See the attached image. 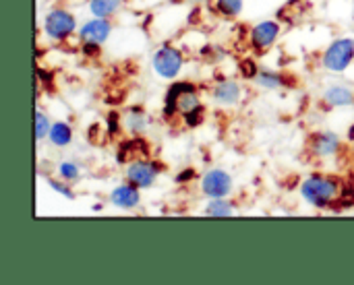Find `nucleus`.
<instances>
[{
    "instance_id": "obj_1",
    "label": "nucleus",
    "mask_w": 354,
    "mask_h": 285,
    "mask_svg": "<svg viewBox=\"0 0 354 285\" xmlns=\"http://www.w3.org/2000/svg\"><path fill=\"white\" fill-rule=\"evenodd\" d=\"M340 190L342 186L338 184V180L328 176H311L301 186L305 201H309L315 207H332L334 203H338Z\"/></svg>"
},
{
    "instance_id": "obj_10",
    "label": "nucleus",
    "mask_w": 354,
    "mask_h": 285,
    "mask_svg": "<svg viewBox=\"0 0 354 285\" xmlns=\"http://www.w3.org/2000/svg\"><path fill=\"white\" fill-rule=\"evenodd\" d=\"M137 188H139L137 184H133V186L131 184H122L116 190H112L110 199H112V203L116 207H124V209L135 207V205H139V190Z\"/></svg>"
},
{
    "instance_id": "obj_5",
    "label": "nucleus",
    "mask_w": 354,
    "mask_h": 285,
    "mask_svg": "<svg viewBox=\"0 0 354 285\" xmlns=\"http://www.w3.org/2000/svg\"><path fill=\"white\" fill-rule=\"evenodd\" d=\"M75 29V17L66 10H52L46 17V33L52 39H64Z\"/></svg>"
},
{
    "instance_id": "obj_16",
    "label": "nucleus",
    "mask_w": 354,
    "mask_h": 285,
    "mask_svg": "<svg viewBox=\"0 0 354 285\" xmlns=\"http://www.w3.org/2000/svg\"><path fill=\"white\" fill-rule=\"evenodd\" d=\"M50 141L58 147H64L73 141V132L71 128L64 124V122H56L52 128H50Z\"/></svg>"
},
{
    "instance_id": "obj_21",
    "label": "nucleus",
    "mask_w": 354,
    "mask_h": 285,
    "mask_svg": "<svg viewBox=\"0 0 354 285\" xmlns=\"http://www.w3.org/2000/svg\"><path fill=\"white\" fill-rule=\"evenodd\" d=\"M58 170H60V176H62L66 182H73V180H77V178H79V168H77L75 164H71V161L60 164V166H58Z\"/></svg>"
},
{
    "instance_id": "obj_22",
    "label": "nucleus",
    "mask_w": 354,
    "mask_h": 285,
    "mask_svg": "<svg viewBox=\"0 0 354 285\" xmlns=\"http://www.w3.org/2000/svg\"><path fill=\"white\" fill-rule=\"evenodd\" d=\"M241 68H243V75H245L247 79H255V77H257V72H259V70H257V66H255L251 60H249V62L245 60V62L241 64Z\"/></svg>"
},
{
    "instance_id": "obj_23",
    "label": "nucleus",
    "mask_w": 354,
    "mask_h": 285,
    "mask_svg": "<svg viewBox=\"0 0 354 285\" xmlns=\"http://www.w3.org/2000/svg\"><path fill=\"white\" fill-rule=\"evenodd\" d=\"M201 108H197V110H193V112H189L187 116H185V120H187V124L189 126H197V124H201Z\"/></svg>"
},
{
    "instance_id": "obj_8",
    "label": "nucleus",
    "mask_w": 354,
    "mask_h": 285,
    "mask_svg": "<svg viewBox=\"0 0 354 285\" xmlns=\"http://www.w3.org/2000/svg\"><path fill=\"white\" fill-rule=\"evenodd\" d=\"M280 33V25L274 21H266L259 23L253 31H251V43L257 52H266L268 48H272V43L276 41Z\"/></svg>"
},
{
    "instance_id": "obj_20",
    "label": "nucleus",
    "mask_w": 354,
    "mask_h": 285,
    "mask_svg": "<svg viewBox=\"0 0 354 285\" xmlns=\"http://www.w3.org/2000/svg\"><path fill=\"white\" fill-rule=\"evenodd\" d=\"M46 135H50V120L41 112H37L35 114V137H37V141H41Z\"/></svg>"
},
{
    "instance_id": "obj_14",
    "label": "nucleus",
    "mask_w": 354,
    "mask_h": 285,
    "mask_svg": "<svg viewBox=\"0 0 354 285\" xmlns=\"http://www.w3.org/2000/svg\"><path fill=\"white\" fill-rule=\"evenodd\" d=\"M326 101L332 106H351L354 101V95L346 87H330L326 91Z\"/></svg>"
},
{
    "instance_id": "obj_26",
    "label": "nucleus",
    "mask_w": 354,
    "mask_h": 285,
    "mask_svg": "<svg viewBox=\"0 0 354 285\" xmlns=\"http://www.w3.org/2000/svg\"><path fill=\"white\" fill-rule=\"evenodd\" d=\"M191 2H203V0H191Z\"/></svg>"
},
{
    "instance_id": "obj_2",
    "label": "nucleus",
    "mask_w": 354,
    "mask_h": 285,
    "mask_svg": "<svg viewBox=\"0 0 354 285\" xmlns=\"http://www.w3.org/2000/svg\"><path fill=\"white\" fill-rule=\"evenodd\" d=\"M201 108L199 106V93L191 83H176L170 87V91L166 93V106H164V114L170 118L176 112L187 116L189 112Z\"/></svg>"
},
{
    "instance_id": "obj_6",
    "label": "nucleus",
    "mask_w": 354,
    "mask_h": 285,
    "mask_svg": "<svg viewBox=\"0 0 354 285\" xmlns=\"http://www.w3.org/2000/svg\"><path fill=\"white\" fill-rule=\"evenodd\" d=\"M230 188H232V178H230L226 172H222V170H212V172H207L205 178H203V182H201V190H203L207 197H212V199H222V197H226V195L230 193Z\"/></svg>"
},
{
    "instance_id": "obj_9",
    "label": "nucleus",
    "mask_w": 354,
    "mask_h": 285,
    "mask_svg": "<svg viewBox=\"0 0 354 285\" xmlns=\"http://www.w3.org/2000/svg\"><path fill=\"white\" fill-rule=\"evenodd\" d=\"M110 35V23L108 21H102L100 17L95 21H89L87 25H83L81 29V41L83 43H104L106 37Z\"/></svg>"
},
{
    "instance_id": "obj_13",
    "label": "nucleus",
    "mask_w": 354,
    "mask_h": 285,
    "mask_svg": "<svg viewBox=\"0 0 354 285\" xmlns=\"http://www.w3.org/2000/svg\"><path fill=\"white\" fill-rule=\"evenodd\" d=\"M124 126H127V130L129 132H133V135H141L143 130H145V126H147V118H145V114L141 112V110H131L127 116H124Z\"/></svg>"
},
{
    "instance_id": "obj_3",
    "label": "nucleus",
    "mask_w": 354,
    "mask_h": 285,
    "mask_svg": "<svg viewBox=\"0 0 354 285\" xmlns=\"http://www.w3.org/2000/svg\"><path fill=\"white\" fill-rule=\"evenodd\" d=\"M354 58V41L353 39H338V41H334L330 48H328V52H326V56H324V64H326V68L328 70H334V72H340V70H344L351 62H353Z\"/></svg>"
},
{
    "instance_id": "obj_12",
    "label": "nucleus",
    "mask_w": 354,
    "mask_h": 285,
    "mask_svg": "<svg viewBox=\"0 0 354 285\" xmlns=\"http://www.w3.org/2000/svg\"><path fill=\"white\" fill-rule=\"evenodd\" d=\"M214 97H216L220 104H226V106L236 104V101H239V97H241V87H239L234 81H224V83L216 85V89H214Z\"/></svg>"
},
{
    "instance_id": "obj_18",
    "label": "nucleus",
    "mask_w": 354,
    "mask_h": 285,
    "mask_svg": "<svg viewBox=\"0 0 354 285\" xmlns=\"http://www.w3.org/2000/svg\"><path fill=\"white\" fill-rule=\"evenodd\" d=\"M216 8L226 14V17H234L241 12L243 8V0H216Z\"/></svg>"
},
{
    "instance_id": "obj_19",
    "label": "nucleus",
    "mask_w": 354,
    "mask_h": 285,
    "mask_svg": "<svg viewBox=\"0 0 354 285\" xmlns=\"http://www.w3.org/2000/svg\"><path fill=\"white\" fill-rule=\"evenodd\" d=\"M207 215H216V217H228L230 213H232V207H230V203H226V201H220V199H214V203H209V207H207V211H205Z\"/></svg>"
},
{
    "instance_id": "obj_27",
    "label": "nucleus",
    "mask_w": 354,
    "mask_h": 285,
    "mask_svg": "<svg viewBox=\"0 0 354 285\" xmlns=\"http://www.w3.org/2000/svg\"><path fill=\"white\" fill-rule=\"evenodd\" d=\"M353 19H354V10H353Z\"/></svg>"
},
{
    "instance_id": "obj_4",
    "label": "nucleus",
    "mask_w": 354,
    "mask_h": 285,
    "mask_svg": "<svg viewBox=\"0 0 354 285\" xmlns=\"http://www.w3.org/2000/svg\"><path fill=\"white\" fill-rule=\"evenodd\" d=\"M183 66V56L178 50L170 48V46H164L156 52L153 56V68L158 70L160 77H166V79H172L178 75Z\"/></svg>"
},
{
    "instance_id": "obj_17",
    "label": "nucleus",
    "mask_w": 354,
    "mask_h": 285,
    "mask_svg": "<svg viewBox=\"0 0 354 285\" xmlns=\"http://www.w3.org/2000/svg\"><path fill=\"white\" fill-rule=\"evenodd\" d=\"M255 79H257V83H259L261 87H268V89H276V87H280V83H282V77L276 75V72H272V70H259Z\"/></svg>"
},
{
    "instance_id": "obj_15",
    "label": "nucleus",
    "mask_w": 354,
    "mask_h": 285,
    "mask_svg": "<svg viewBox=\"0 0 354 285\" xmlns=\"http://www.w3.org/2000/svg\"><path fill=\"white\" fill-rule=\"evenodd\" d=\"M118 6H120V0H89V10L100 19L110 17L112 12H116Z\"/></svg>"
},
{
    "instance_id": "obj_7",
    "label": "nucleus",
    "mask_w": 354,
    "mask_h": 285,
    "mask_svg": "<svg viewBox=\"0 0 354 285\" xmlns=\"http://www.w3.org/2000/svg\"><path fill=\"white\" fill-rule=\"evenodd\" d=\"M158 166L156 164H149V161H133L129 166V180L133 184H137L139 188H149L153 186L156 178H158Z\"/></svg>"
},
{
    "instance_id": "obj_25",
    "label": "nucleus",
    "mask_w": 354,
    "mask_h": 285,
    "mask_svg": "<svg viewBox=\"0 0 354 285\" xmlns=\"http://www.w3.org/2000/svg\"><path fill=\"white\" fill-rule=\"evenodd\" d=\"M114 132H118V116L116 114H110L108 116V135L112 137Z\"/></svg>"
},
{
    "instance_id": "obj_24",
    "label": "nucleus",
    "mask_w": 354,
    "mask_h": 285,
    "mask_svg": "<svg viewBox=\"0 0 354 285\" xmlns=\"http://www.w3.org/2000/svg\"><path fill=\"white\" fill-rule=\"evenodd\" d=\"M50 186H52L56 193H60V195H64V197H68V199H75V195L71 193L68 186H64V184H60V182H54V180H50Z\"/></svg>"
},
{
    "instance_id": "obj_11",
    "label": "nucleus",
    "mask_w": 354,
    "mask_h": 285,
    "mask_svg": "<svg viewBox=\"0 0 354 285\" xmlns=\"http://www.w3.org/2000/svg\"><path fill=\"white\" fill-rule=\"evenodd\" d=\"M338 147H340V141L334 132H324L313 139V151L322 157L334 155L338 151Z\"/></svg>"
}]
</instances>
